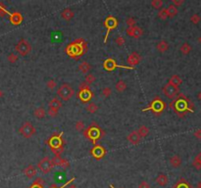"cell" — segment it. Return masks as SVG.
I'll return each mask as SVG.
<instances>
[{
  "instance_id": "1",
  "label": "cell",
  "mask_w": 201,
  "mask_h": 188,
  "mask_svg": "<svg viewBox=\"0 0 201 188\" xmlns=\"http://www.w3.org/2000/svg\"><path fill=\"white\" fill-rule=\"evenodd\" d=\"M87 52V43L84 38H78L66 47V53L74 59H78Z\"/></svg>"
},
{
  "instance_id": "2",
  "label": "cell",
  "mask_w": 201,
  "mask_h": 188,
  "mask_svg": "<svg viewBox=\"0 0 201 188\" xmlns=\"http://www.w3.org/2000/svg\"><path fill=\"white\" fill-rule=\"evenodd\" d=\"M62 132L59 134H55L53 135L49 140L47 141L48 145L51 147L52 152L54 153L55 156H61V154L63 153V139H62Z\"/></svg>"
},
{
  "instance_id": "3",
  "label": "cell",
  "mask_w": 201,
  "mask_h": 188,
  "mask_svg": "<svg viewBox=\"0 0 201 188\" xmlns=\"http://www.w3.org/2000/svg\"><path fill=\"white\" fill-rule=\"evenodd\" d=\"M57 95L63 101H69L75 95V90H74L72 85H70L69 84H63L58 87Z\"/></svg>"
},
{
  "instance_id": "4",
  "label": "cell",
  "mask_w": 201,
  "mask_h": 188,
  "mask_svg": "<svg viewBox=\"0 0 201 188\" xmlns=\"http://www.w3.org/2000/svg\"><path fill=\"white\" fill-rule=\"evenodd\" d=\"M84 135L88 139H90V140L93 142L94 145H96V141H97L99 138H101V136H102L101 135V129H100L98 126L96 125L95 122H92V124L90 125L89 128H87L85 130Z\"/></svg>"
},
{
  "instance_id": "5",
  "label": "cell",
  "mask_w": 201,
  "mask_h": 188,
  "mask_svg": "<svg viewBox=\"0 0 201 188\" xmlns=\"http://www.w3.org/2000/svg\"><path fill=\"white\" fill-rule=\"evenodd\" d=\"M166 108V104L161 100L159 97H156L153 101L151 102L150 106L147 107L145 109H143V112H146V111H152L155 115H159V114L164 111Z\"/></svg>"
},
{
  "instance_id": "6",
  "label": "cell",
  "mask_w": 201,
  "mask_h": 188,
  "mask_svg": "<svg viewBox=\"0 0 201 188\" xmlns=\"http://www.w3.org/2000/svg\"><path fill=\"white\" fill-rule=\"evenodd\" d=\"M15 49L20 55L27 56L30 53V51H32V45H30V43L28 40H26L25 38H22L16 44Z\"/></svg>"
},
{
  "instance_id": "7",
  "label": "cell",
  "mask_w": 201,
  "mask_h": 188,
  "mask_svg": "<svg viewBox=\"0 0 201 188\" xmlns=\"http://www.w3.org/2000/svg\"><path fill=\"white\" fill-rule=\"evenodd\" d=\"M19 132L21 133L22 136H24L25 138H30V137H33L34 134H36V128L33 125L32 122L25 121L20 128Z\"/></svg>"
},
{
  "instance_id": "8",
  "label": "cell",
  "mask_w": 201,
  "mask_h": 188,
  "mask_svg": "<svg viewBox=\"0 0 201 188\" xmlns=\"http://www.w3.org/2000/svg\"><path fill=\"white\" fill-rule=\"evenodd\" d=\"M37 167L43 173L46 174L51 172L52 168H53V164H52V161L50 160L49 157H44V158H42L39 161V163L37 164Z\"/></svg>"
},
{
  "instance_id": "9",
  "label": "cell",
  "mask_w": 201,
  "mask_h": 188,
  "mask_svg": "<svg viewBox=\"0 0 201 188\" xmlns=\"http://www.w3.org/2000/svg\"><path fill=\"white\" fill-rule=\"evenodd\" d=\"M103 68L106 70L108 72H111V71H114L116 68H124V69H126V70H133L134 68L133 67H126V66H120V65H118L116 63V61L112 58H108L104 61L103 63Z\"/></svg>"
},
{
  "instance_id": "10",
  "label": "cell",
  "mask_w": 201,
  "mask_h": 188,
  "mask_svg": "<svg viewBox=\"0 0 201 188\" xmlns=\"http://www.w3.org/2000/svg\"><path fill=\"white\" fill-rule=\"evenodd\" d=\"M104 26H105V28L107 29V32H106V36H105V39H104V43L106 42V40L108 39V36L109 33L112 29H114L115 28H117L118 26V20L115 18V17L113 16H109L106 18L105 22H104Z\"/></svg>"
},
{
  "instance_id": "11",
  "label": "cell",
  "mask_w": 201,
  "mask_h": 188,
  "mask_svg": "<svg viewBox=\"0 0 201 188\" xmlns=\"http://www.w3.org/2000/svg\"><path fill=\"white\" fill-rule=\"evenodd\" d=\"M162 91H163L164 95L167 98H169V99H174L178 94V92H180V90H178V87H175V86L169 84H165L163 86Z\"/></svg>"
},
{
  "instance_id": "12",
  "label": "cell",
  "mask_w": 201,
  "mask_h": 188,
  "mask_svg": "<svg viewBox=\"0 0 201 188\" xmlns=\"http://www.w3.org/2000/svg\"><path fill=\"white\" fill-rule=\"evenodd\" d=\"M141 61V57L140 55H139V53H137V52H132L129 57L128 59H126V62H128V64L130 65V67H133L134 68L135 65L139 64V62Z\"/></svg>"
},
{
  "instance_id": "13",
  "label": "cell",
  "mask_w": 201,
  "mask_h": 188,
  "mask_svg": "<svg viewBox=\"0 0 201 188\" xmlns=\"http://www.w3.org/2000/svg\"><path fill=\"white\" fill-rule=\"evenodd\" d=\"M126 34L129 36H132L134 38H139L142 36L143 34V29L139 27H133V28H128L126 29Z\"/></svg>"
},
{
  "instance_id": "14",
  "label": "cell",
  "mask_w": 201,
  "mask_h": 188,
  "mask_svg": "<svg viewBox=\"0 0 201 188\" xmlns=\"http://www.w3.org/2000/svg\"><path fill=\"white\" fill-rule=\"evenodd\" d=\"M91 154H92V156L96 160H99V159L103 158V156H105L106 151L102 146L96 144V145H94V147L92 148V150H91Z\"/></svg>"
},
{
  "instance_id": "15",
  "label": "cell",
  "mask_w": 201,
  "mask_h": 188,
  "mask_svg": "<svg viewBox=\"0 0 201 188\" xmlns=\"http://www.w3.org/2000/svg\"><path fill=\"white\" fill-rule=\"evenodd\" d=\"M52 161V164H53V167L54 166H56V167H61V168H63V169H67V168H69L70 167V163L69 162L66 160V159H64V158H62V157H57V156H55L54 158H53V160H51Z\"/></svg>"
},
{
  "instance_id": "16",
  "label": "cell",
  "mask_w": 201,
  "mask_h": 188,
  "mask_svg": "<svg viewBox=\"0 0 201 188\" xmlns=\"http://www.w3.org/2000/svg\"><path fill=\"white\" fill-rule=\"evenodd\" d=\"M93 97V93L91 92L90 89H85V90H80L78 92V98L84 103L90 101V99Z\"/></svg>"
},
{
  "instance_id": "17",
  "label": "cell",
  "mask_w": 201,
  "mask_h": 188,
  "mask_svg": "<svg viewBox=\"0 0 201 188\" xmlns=\"http://www.w3.org/2000/svg\"><path fill=\"white\" fill-rule=\"evenodd\" d=\"M126 139H128V141L133 144V145H137V144L140 143V140H141V137L139 136V134L137 133V130H134V132H132L129 135L128 137H126Z\"/></svg>"
},
{
  "instance_id": "18",
  "label": "cell",
  "mask_w": 201,
  "mask_h": 188,
  "mask_svg": "<svg viewBox=\"0 0 201 188\" xmlns=\"http://www.w3.org/2000/svg\"><path fill=\"white\" fill-rule=\"evenodd\" d=\"M9 20H10V22L13 25L18 26V25L22 24V22H23L24 18H23V16H22L21 13L14 12V13H12V14H10Z\"/></svg>"
},
{
  "instance_id": "19",
  "label": "cell",
  "mask_w": 201,
  "mask_h": 188,
  "mask_svg": "<svg viewBox=\"0 0 201 188\" xmlns=\"http://www.w3.org/2000/svg\"><path fill=\"white\" fill-rule=\"evenodd\" d=\"M23 173L28 178L32 179L36 176V169L33 165H29L28 167L23 170Z\"/></svg>"
},
{
  "instance_id": "20",
  "label": "cell",
  "mask_w": 201,
  "mask_h": 188,
  "mask_svg": "<svg viewBox=\"0 0 201 188\" xmlns=\"http://www.w3.org/2000/svg\"><path fill=\"white\" fill-rule=\"evenodd\" d=\"M155 180H156V182H157V184L160 185V186H162V187H164V186H166V185L168 184L169 178H168L167 176H166V174L160 173V174H158V176L156 177Z\"/></svg>"
},
{
  "instance_id": "21",
  "label": "cell",
  "mask_w": 201,
  "mask_h": 188,
  "mask_svg": "<svg viewBox=\"0 0 201 188\" xmlns=\"http://www.w3.org/2000/svg\"><path fill=\"white\" fill-rule=\"evenodd\" d=\"M74 16H75V13H74L73 10L70 9V8H66V9H64L61 12V17H62V19H64L65 21L72 20L74 18Z\"/></svg>"
},
{
  "instance_id": "22",
  "label": "cell",
  "mask_w": 201,
  "mask_h": 188,
  "mask_svg": "<svg viewBox=\"0 0 201 188\" xmlns=\"http://www.w3.org/2000/svg\"><path fill=\"white\" fill-rule=\"evenodd\" d=\"M169 84H171L175 87H178L182 84V80L181 78V77H178V75H174L171 77L169 78Z\"/></svg>"
},
{
  "instance_id": "23",
  "label": "cell",
  "mask_w": 201,
  "mask_h": 188,
  "mask_svg": "<svg viewBox=\"0 0 201 188\" xmlns=\"http://www.w3.org/2000/svg\"><path fill=\"white\" fill-rule=\"evenodd\" d=\"M156 49L158 50L160 53H164L169 49V43L166 40H161L156 44Z\"/></svg>"
},
{
  "instance_id": "24",
  "label": "cell",
  "mask_w": 201,
  "mask_h": 188,
  "mask_svg": "<svg viewBox=\"0 0 201 188\" xmlns=\"http://www.w3.org/2000/svg\"><path fill=\"white\" fill-rule=\"evenodd\" d=\"M170 165H171L173 168H180L182 165L181 157L178 155H174L173 157H171V159H170Z\"/></svg>"
},
{
  "instance_id": "25",
  "label": "cell",
  "mask_w": 201,
  "mask_h": 188,
  "mask_svg": "<svg viewBox=\"0 0 201 188\" xmlns=\"http://www.w3.org/2000/svg\"><path fill=\"white\" fill-rule=\"evenodd\" d=\"M33 116L36 118V119H39V120H41V119H43L45 116H46V111H45V109L44 108H42V107H38V108H36V110L33 111Z\"/></svg>"
},
{
  "instance_id": "26",
  "label": "cell",
  "mask_w": 201,
  "mask_h": 188,
  "mask_svg": "<svg viewBox=\"0 0 201 188\" xmlns=\"http://www.w3.org/2000/svg\"><path fill=\"white\" fill-rule=\"evenodd\" d=\"M48 106H49V108H54V109H58L59 110V109L63 106V104L61 102V100H59L58 98H53L48 103Z\"/></svg>"
},
{
  "instance_id": "27",
  "label": "cell",
  "mask_w": 201,
  "mask_h": 188,
  "mask_svg": "<svg viewBox=\"0 0 201 188\" xmlns=\"http://www.w3.org/2000/svg\"><path fill=\"white\" fill-rule=\"evenodd\" d=\"M166 10H167V13H168V17L169 18H174V17H176L177 14H178V8L175 7L173 4L171 5H169L168 8H166Z\"/></svg>"
},
{
  "instance_id": "28",
  "label": "cell",
  "mask_w": 201,
  "mask_h": 188,
  "mask_svg": "<svg viewBox=\"0 0 201 188\" xmlns=\"http://www.w3.org/2000/svg\"><path fill=\"white\" fill-rule=\"evenodd\" d=\"M137 132L139 134V136H140L141 138H144V137H146L148 134H149V128H148L147 126H145V125H141L140 128L137 130Z\"/></svg>"
},
{
  "instance_id": "29",
  "label": "cell",
  "mask_w": 201,
  "mask_h": 188,
  "mask_svg": "<svg viewBox=\"0 0 201 188\" xmlns=\"http://www.w3.org/2000/svg\"><path fill=\"white\" fill-rule=\"evenodd\" d=\"M78 70L82 73H88L90 71V65L86 62V61H85V62H82L80 66H78Z\"/></svg>"
},
{
  "instance_id": "30",
  "label": "cell",
  "mask_w": 201,
  "mask_h": 188,
  "mask_svg": "<svg viewBox=\"0 0 201 188\" xmlns=\"http://www.w3.org/2000/svg\"><path fill=\"white\" fill-rule=\"evenodd\" d=\"M43 184H44V180L41 177H37L36 180L33 181V183L30 185L29 188H43Z\"/></svg>"
},
{
  "instance_id": "31",
  "label": "cell",
  "mask_w": 201,
  "mask_h": 188,
  "mask_svg": "<svg viewBox=\"0 0 201 188\" xmlns=\"http://www.w3.org/2000/svg\"><path fill=\"white\" fill-rule=\"evenodd\" d=\"M85 110L88 112V113H90V114H94V113H96V112L98 111V106H97V105H96L95 103L90 102V103L86 106Z\"/></svg>"
},
{
  "instance_id": "32",
  "label": "cell",
  "mask_w": 201,
  "mask_h": 188,
  "mask_svg": "<svg viewBox=\"0 0 201 188\" xmlns=\"http://www.w3.org/2000/svg\"><path fill=\"white\" fill-rule=\"evenodd\" d=\"M180 50H181V52L183 55H189L190 53V51H191V46L187 42H185V43H183V44L181 46Z\"/></svg>"
},
{
  "instance_id": "33",
  "label": "cell",
  "mask_w": 201,
  "mask_h": 188,
  "mask_svg": "<svg viewBox=\"0 0 201 188\" xmlns=\"http://www.w3.org/2000/svg\"><path fill=\"white\" fill-rule=\"evenodd\" d=\"M115 87H116L117 91H119V92H123V91H125L126 89V84L124 80H119L117 82Z\"/></svg>"
},
{
  "instance_id": "34",
  "label": "cell",
  "mask_w": 201,
  "mask_h": 188,
  "mask_svg": "<svg viewBox=\"0 0 201 188\" xmlns=\"http://www.w3.org/2000/svg\"><path fill=\"white\" fill-rule=\"evenodd\" d=\"M163 1L162 0H152L151 1V6L152 8H154V9H160L162 8L163 6Z\"/></svg>"
},
{
  "instance_id": "35",
  "label": "cell",
  "mask_w": 201,
  "mask_h": 188,
  "mask_svg": "<svg viewBox=\"0 0 201 188\" xmlns=\"http://www.w3.org/2000/svg\"><path fill=\"white\" fill-rule=\"evenodd\" d=\"M96 80V78L93 75H91V73H88V75H86L85 77V82L87 84H92L93 82Z\"/></svg>"
},
{
  "instance_id": "36",
  "label": "cell",
  "mask_w": 201,
  "mask_h": 188,
  "mask_svg": "<svg viewBox=\"0 0 201 188\" xmlns=\"http://www.w3.org/2000/svg\"><path fill=\"white\" fill-rule=\"evenodd\" d=\"M158 18L161 19V20H166L167 18H169L168 17V13H167V10H166V8H164V9H161L159 10L158 12Z\"/></svg>"
},
{
  "instance_id": "37",
  "label": "cell",
  "mask_w": 201,
  "mask_h": 188,
  "mask_svg": "<svg viewBox=\"0 0 201 188\" xmlns=\"http://www.w3.org/2000/svg\"><path fill=\"white\" fill-rule=\"evenodd\" d=\"M18 59H19L18 55H16V54H14V53H11V54H9V55L7 56L8 62H9V63H12V64L16 63L17 61H18Z\"/></svg>"
},
{
  "instance_id": "38",
  "label": "cell",
  "mask_w": 201,
  "mask_h": 188,
  "mask_svg": "<svg viewBox=\"0 0 201 188\" xmlns=\"http://www.w3.org/2000/svg\"><path fill=\"white\" fill-rule=\"evenodd\" d=\"M126 24L128 25L129 28H133V27H135L137 21H135V19L133 18V17H129V18H126Z\"/></svg>"
},
{
  "instance_id": "39",
  "label": "cell",
  "mask_w": 201,
  "mask_h": 188,
  "mask_svg": "<svg viewBox=\"0 0 201 188\" xmlns=\"http://www.w3.org/2000/svg\"><path fill=\"white\" fill-rule=\"evenodd\" d=\"M6 14L10 15V13L6 9V6L2 2H0V17H4Z\"/></svg>"
},
{
  "instance_id": "40",
  "label": "cell",
  "mask_w": 201,
  "mask_h": 188,
  "mask_svg": "<svg viewBox=\"0 0 201 188\" xmlns=\"http://www.w3.org/2000/svg\"><path fill=\"white\" fill-rule=\"evenodd\" d=\"M101 93H102V95L104 96V97H109V96L112 94V89L110 88V87L106 86L102 89Z\"/></svg>"
},
{
  "instance_id": "41",
  "label": "cell",
  "mask_w": 201,
  "mask_h": 188,
  "mask_svg": "<svg viewBox=\"0 0 201 188\" xmlns=\"http://www.w3.org/2000/svg\"><path fill=\"white\" fill-rule=\"evenodd\" d=\"M75 128L78 132H81L82 129L85 128V124L82 121H78L76 124H75Z\"/></svg>"
},
{
  "instance_id": "42",
  "label": "cell",
  "mask_w": 201,
  "mask_h": 188,
  "mask_svg": "<svg viewBox=\"0 0 201 188\" xmlns=\"http://www.w3.org/2000/svg\"><path fill=\"white\" fill-rule=\"evenodd\" d=\"M56 85H57V84H56V81L54 80H52V78H50V80H48L47 82H46V86L48 87L49 89H54Z\"/></svg>"
},
{
  "instance_id": "43",
  "label": "cell",
  "mask_w": 201,
  "mask_h": 188,
  "mask_svg": "<svg viewBox=\"0 0 201 188\" xmlns=\"http://www.w3.org/2000/svg\"><path fill=\"white\" fill-rule=\"evenodd\" d=\"M58 112L59 110L58 109H54V108H49V110H48V115H49L51 118H55L56 116L58 115Z\"/></svg>"
},
{
  "instance_id": "44",
  "label": "cell",
  "mask_w": 201,
  "mask_h": 188,
  "mask_svg": "<svg viewBox=\"0 0 201 188\" xmlns=\"http://www.w3.org/2000/svg\"><path fill=\"white\" fill-rule=\"evenodd\" d=\"M174 188H189V186L186 182L183 181V179H182L180 182H178L177 186H175Z\"/></svg>"
},
{
  "instance_id": "45",
  "label": "cell",
  "mask_w": 201,
  "mask_h": 188,
  "mask_svg": "<svg viewBox=\"0 0 201 188\" xmlns=\"http://www.w3.org/2000/svg\"><path fill=\"white\" fill-rule=\"evenodd\" d=\"M190 22H191L192 24H194V25L198 24L199 22H200V17H199L197 14L192 15V16H191V18H190Z\"/></svg>"
},
{
  "instance_id": "46",
  "label": "cell",
  "mask_w": 201,
  "mask_h": 188,
  "mask_svg": "<svg viewBox=\"0 0 201 188\" xmlns=\"http://www.w3.org/2000/svg\"><path fill=\"white\" fill-rule=\"evenodd\" d=\"M115 42H116V44H117V45H119V46H123V45L125 44L126 40H125V38H124L123 36H118V37L116 38Z\"/></svg>"
},
{
  "instance_id": "47",
  "label": "cell",
  "mask_w": 201,
  "mask_h": 188,
  "mask_svg": "<svg viewBox=\"0 0 201 188\" xmlns=\"http://www.w3.org/2000/svg\"><path fill=\"white\" fill-rule=\"evenodd\" d=\"M150 187H151L150 184H149V183H148L147 181H145V180L141 181V182L138 184V188H150Z\"/></svg>"
},
{
  "instance_id": "48",
  "label": "cell",
  "mask_w": 201,
  "mask_h": 188,
  "mask_svg": "<svg viewBox=\"0 0 201 188\" xmlns=\"http://www.w3.org/2000/svg\"><path fill=\"white\" fill-rule=\"evenodd\" d=\"M183 4V0H173V5L175 6V7H178V6H181V5H182Z\"/></svg>"
},
{
  "instance_id": "49",
  "label": "cell",
  "mask_w": 201,
  "mask_h": 188,
  "mask_svg": "<svg viewBox=\"0 0 201 188\" xmlns=\"http://www.w3.org/2000/svg\"><path fill=\"white\" fill-rule=\"evenodd\" d=\"M80 90H85V89H89V85L87 84H85V82L84 81V82H81V84H80Z\"/></svg>"
},
{
  "instance_id": "50",
  "label": "cell",
  "mask_w": 201,
  "mask_h": 188,
  "mask_svg": "<svg viewBox=\"0 0 201 188\" xmlns=\"http://www.w3.org/2000/svg\"><path fill=\"white\" fill-rule=\"evenodd\" d=\"M193 167L196 169H201V163H199V162H196L195 160L193 161Z\"/></svg>"
},
{
  "instance_id": "51",
  "label": "cell",
  "mask_w": 201,
  "mask_h": 188,
  "mask_svg": "<svg viewBox=\"0 0 201 188\" xmlns=\"http://www.w3.org/2000/svg\"><path fill=\"white\" fill-rule=\"evenodd\" d=\"M194 136L198 139H201V129H197L194 132Z\"/></svg>"
},
{
  "instance_id": "52",
  "label": "cell",
  "mask_w": 201,
  "mask_h": 188,
  "mask_svg": "<svg viewBox=\"0 0 201 188\" xmlns=\"http://www.w3.org/2000/svg\"><path fill=\"white\" fill-rule=\"evenodd\" d=\"M196 162H199V163H201V153H199V154L195 157V159H194Z\"/></svg>"
},
{
  "instance_id": "53",
  "label": "cell",
  "mask_w": 201,
  "mask_h": 188,
  "mask_svg": "<svg viewBox=\"0 0 201 188\" xmlns=\"http://www.w3.org/2000/svg\"><path fill=\"white\" fill-rule=\"evenodd\" d=\"M67 188H78V187H77V185L75 184V183L72 182V183H70L69 185H67Z\"/></svg>"
},
{
  "instance_id": "54",
  "label": "cell",
  "mask_w": 201,
  "mask_h": 188,
  "mask_svg": "<svg viewBox=\"0 0 201 188\" xmlns=\"http://www.w3.org/2000/svg\"><path fill=\"white\" fill-rule=\"evenodd\" d=\"M197 98H198V100H200V101H201V91H200V92H198V94H197Z\"/></svg>"
},
{
  "instance_id": "55",
  "label": "cell",
  "mask_w": 201,
  "mask_h": 188,
  "mask_svg": "<svg viewBox=\"0 0 201 188\" xmlns=\"http://www.w3.org/2000/svg\"><path fill=\"white\" fill-rule=\"evenodd\" d=\"M3 94H4V93H3V91H2L1 89H0V98L2 97V96H3Z\"/></svg>"
},
{
  "instance_id": "56",
  "label": "cell",
  "mask_w": 201,
  "mask_h": 188,
  "mask_svg": "<svg viewBox=\"0 0 201 188\" xmlns=\"http://www.w3.org/2000/svg\"><path fill=\"white\" fill-rule=\"evenodd\" d=\"M197 40H198V42H199L200 44H201V36H199V37H198V39H197Z\"/></svg>"
},
{
  "instance_id": "57",
  "label": "cell",
  "mask_w": 201,
  "mask_h": 188,
  "mask_svg": "<svg viewBox=\"0 0 201 188\" xmlns=\"http://www.w3.org/2000/svg\"><path fill=\"white\" fill-rule=\"evenodd\" d=\"M50 188H59V187H56V185H52L50 186Z\"/></svg>"
},
{
  "instance_id": "58",
  "label": "cell",
  "mask_w": 201,
  "mask_h": 188,
  "mask_svg": "<svg viewBox=\"0 0 201 188\" xmlns=\"http://www.w3.org/2000/svg\"><path fill=\"white\" fill-rule=\"evenodd\" d=\"M197 186H199V187H201V180L199 181V183H198V185Z\"/></svg>"
},
{
  "instance_id": "59",
  "label": "cell",
  "mask_w": 201,
  "mask_h": 188,
  "mask_svg": "<svg viewBox=\"0 0 201 188\" xmlns=\"http://www.w3.org/2000/svg\"><path fill=\"white\" fill-rule=\"evenodd\" d=\"M110 187H111V188H114V186H113V185H110Z\"/></svg>"
},
{
  "instance_id": "60",
  "label": "cell",
  "mask_w": 201,
  "mask_h": 188,
  "mask_svg": "<svg viewBox=\"0 0 201 188\" xmlns=\"http://www.w3.org/2000/svg\"><path fill=\"white\" fill-rule=\"evenodd\" d=\"M196 188H201V187H199V186H197V187H196Z\"/></svg>"
}]
</instances>
